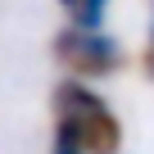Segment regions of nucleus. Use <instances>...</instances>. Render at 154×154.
<instances>
[{
	"mask_svg": "<svg viewBox=\"0 0 154 154\" xmlns=\"http://www.w3.org/2000/svg\"><path fill=\"white\" fill-rule=\"evenodd\" d=\"M54 140L82 154H118L122 149V122L109 109L100 91H91L82 77H63L54 86Z\"/></svg>",
	"mask_w": 154,
	"mask_h": 154,
	"instance_id": "f257e3e1",
	"label": "nucleus"
},
{
	"mask_svg": "<svg viewBox=\"0 0 154 154\" xmlns=\"http://www.w3.org/2000/svg\"><path fill=\"white\" fill-rule=\"evenodd\" d=\"M50 50H54V59L72 72V77H109V72H118L122 68V45L109 36V32H100V27H59L54 32V41H50Z\"/></svg>",
	"mask_w": 154,
	"mask_h": 154,
	"instance_id": "f03ea898",
	"label": "nucleus"
},
{
	"mask_svg": "<svg viewBox=\"0 0 154 154\" xmlns=\"http://www.w3.org/2000/svg\"><path fill=\"white\" fill-rule=\"evenodd\" d=\"M59 9H63V18L72 27H100L109 0H59Z\"/></svg>",
	"mask_w": 154,
	"mask_h": 154,
	"instance_id": "7ed1b4c3",
	"label": "nucleus"
},
{
	"mask_svg": "<svg viewBox=\"0 0 154 154\" xmlns=\"http://www.w3.org/2000/svg\"><path fill=\"white\" fill-rule=\"evenodd\" d=\"M140 68H145L149 82H154V27H149V41H145V50H140Z\"/></svg>",
	"mask_w": 154,
	"mask_h": 154,
	"instance_id": "20e7f679",
	"label": "nucleus"
},
{
	"mask_svg": "<svg viewBox=\"0 0 154 154\" xmlns=\"http://www.w3.org/2000/svg\"><path fill=\"white\" fill-rule=\"evenodd\" d=\"M50 154H82V149H72V145H59V140H54V149H50Z\"/></svg>",
	"mask_w": 154,
	"mask_h": 154,
	"instance_id": "39448f33",
	"label": "nucleus"
},
{
	"mask_svg": "<svg viewBox=\"0 0 154 154\" xmlns=\"http://www.w3.org/2000/svg\"><path fill=\"white\" fill-rule=\"evenodd\" d=\"M149 9H154V0H149Z\"/></svg>",
	"mask_w": 154,
	"mask_h": 154,
	"instance_id": "423d86ee",
	"label": "nucleus"
}]
</instances>
